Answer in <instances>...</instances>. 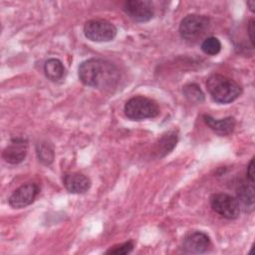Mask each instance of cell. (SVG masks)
<instances>
[{
    "mask_svg": "<svg viewBox=\"0 0 255 255\" xmlns=\"http://www.w3.org/2000/svg\"><path fill=\"white\" fill-rule=\"evenodd\" d=\"M80 81L97 89H112L120 80L118 68L110 61L103 59H88L82 62L78 69Z\"/></svg>",
    "mask_w": 255,
    "mask_h": 255,
    "instance_id": "obj_1",
    "label": "cell"
},
{
    "mask_svg": "<svg viewBox=\"0 0 255 255\" xmlns=\"http://www.w3.org/2000/svg\"><path fill=\"white\" fill-rule=\"evenodd\" d=\"M206 87L212 99L219 104H228L235 101L242 93L240 86L232 79L220 74L211 75Z\"/></svg>",
    "mask_w": 255,
    "mask_h": 255,
    "instance_id": "obj_2",
    "label": "cell"
},
{
    "mask_svg": "<svg viewBox=\"0 0 255 255\" xmlns=\"http://www.w3.org/2000/svg\"><path fill=\"white\" fill-rule=\"evenodd\" d=\"M125 114L132 121L153 119L159 115V108L154 101L146 97L135 96L126 103Z\"/></svg>",
    "mask_w": 255,
    "mask_h": 255,
    "instance_id": "obj_3",
    "label": "cell"
},
{
    "mask_svg": "<svg viewBox=\"0 0 255 255\" xmlns=\"http://www.w3.org/2000/svg\"><path fill=\"white\" fill-rule=\"evenodd\" d=\"M210 20L203 15L189 14L185 16L179 25V34L186 41L200 39L209 29Z\"/></svg>",
    "mask_w": 255,
    "mask_h": 255,
    "instance_id": "obj_4",
    "label": "cell"
},
{
    "mask_svg": "<svg viewBox=\"0 0 255 255\" xmlns=\"http://www.w3.org/2000/svg\"><path fill=\"white\" fill-rule=\"evenodd\" d=\"M84 35L94 42H109L116 37L117 28L107 20L93 19L85 23Z\"/></svg>",
    "mask_w": 255,
    "mask_h": 255,
    "instance_id": "obj_5",
    "label": "cell"
},
{
    "mask_svg": "<svg viewBox=\"0 0 255 255\" xmlns=\"http://www.w3.org/2000/svg\"><path fill=\"white\" fill-rule=\"evenodd\" d=\"M212 209L227 219H235L240 213V204L236 198L227 193H214L210 196Z\"/></svg>",
    "mask_w": 255,
    "mask_h": 255,
    "instance_id": "obj_6",
    "label": "cell"
},
{
    "mask_svg": "<svg viewBox=\"0 0 255 255\" xmlns=\"http://www.w3.org/2000/svg\"><path fill=\"white\" fill-rule=\"evenodd\" d=\"M123 10L129 18L137 22H147L154 14L152 3L146 0L126 1L123 5Z\"/></svg>",
    "mask_w": 255,
    "mask_h": 255,
    "instance_id": "obj_7",
    "label": "cell"
},
{
    "mask_svg": "<svg viewBox=\"0 0 255 255\" xmlns=\"http://www.w3.org/2000/svg\"><path fill=\"white\" fill-rule=\"evenodd\" d=\"M39 193V187L36 183L29 182L18 187L9 197L8 203L12 208H24L30 205Z\"/></svg>",
    "mask_w": 255,
    "mask_h": 255,
    "instance_id": "obj_8",
    "label": "cell"
},
{
    "mask_svg": "<svg viewBox=\"0 0 255 255\" xmlns=\"http://www.w3.org/2000/svg\"><path fill=\"white\" fill-rule=\"evenodd\" d=\"M211 246L209 236L201 231H192L185 235L182 242V249L186 253H205Z\"/></svg>",
    "mask_w": 255,
    "mask_h": 255,
    "instance_id": "obj_9",
    "label": "cell"
},
{
    "mask_svg": "<svg viewBox=\"0 0 255 255\" xmlns=\"http://www.w3.org/2000/svg\"><path fill=\"white\" fill-rule=\"evenodd\" d=\"M28 150V141L23 137L12 138L10 143L3 149V158L12 164L20 163L26 156Z\"/></svg>",
    "mask_w": 255,
    "mask_h": 255,
    "instance_id": "obj_10",
    "label": "cell"
},
{
    "mask_svg": "<svg viewBox=\"0 0 255 255\" xmlns=\"http://www.w3.org/2000/svg\"><path fill=\"white\" fill-rule=\"evenodd\" d=\"M63 183L66 189L71 193H85L91 187V180L79 172H67L64 174Z\"/></svg>",
    "mask_w": 255,
    "mask_h": 255,
    "instance_id": "obj_11",
    "label": "cell"
},
{
    "mask_svg": "<svg viewBox=\"0 0 255 255\" xmlns=\"http://www.w3.org/2000/svg\"><path fill=\"white\" fill-rule=\"evenodd\" d=\"M206 125L217 134L227 135L231 133L235 128V120L232 117H227L221 120H215L212 117L205 115L203 116Z\"/></svg>",
    "mask_w": 255,
    "mask_h": 255,
    "instance_id": "obj_12",
    "label": "cell"
},
{
    "mask_svg": "<svg viewBox=\"0 0 255 255\" xmlns=\"http://www.w3.org/2000/svg\"><path fill=\"white\" fill-rule=\"evenodd\" d=\"M237 194V201L239 204L244 205L245 207H253L255 201V188L254 182L249 181L243 182L239 185L236 191Z\"/></svg>",
    "mask_w": 255,
    "mask_h": 255,
    "instance_id": "obj_13",
    "label": "cell"
},
{
    "mask_svg": "<svg viewBox=\"0 0 255 255\" xmlns=\"http://www.w3.org/2000/svg\"><path fill=\"white\" fill-rule=\"evenodd\" d=\"M44 72L49 80L56 82L64 77L65 67L59 59L52 58L46 61L44 65Z\"/></svg>",
    "mask_w": 255,
    "mask_h": 255,
    "instance_id": "obj_14",
    "label": "cell"
},
{
    "mask_svg": "<svg viewBox=\"0 0 255 255\" xmlns=\"http://www.w3.org/2000/svg\"><path fill=\"white\" fill-rule=\"evenodd\" d=\"M37 150V155L39 160L43 163V164H50L52 163L53 159H54V147L53 144L49 141H41L37 144L36 147Z\"/></svg>",
    "mask_w": 255,
    "mask_h": 255,
    "instance_id": "obj_15",
    "label": "cell"
},
{
    "mask_svg": "<svg viewBox=\"0 0 255 255\" xmlns=\"http://www.w3.org/2000/svg\"><path fill=\"white\" fill-rule=\"evenodd\" d=\"M182 92L184 97L191 103H201L204 100V94L200 90L199 86L194 83L185 85Z\"/></svg>",
    "mask_w": 255,
    "mask_h": 255,
    "instance_id": "obj_16",
    "label": "cell"
},
{
    "mask_svg": "<svg viewBox=\"0 0 255 255\" xmlns=\"http://www.w3.org/2000/svg\"><path fill=\"white\" fill-rule=\"evenodd\" d=\"M201 50L206 55H217L221 50V43L215 37H208L201 43Z\"/></svg>",
    "mask_w": 255,
    "mask_h": 255,
    "instance_id": "obj_17",
    "label": "cell"
},
{
    "mask_svg": "<svg viewBox=\"0 0 255 255\" xmlns=\"http://www.w3.org/2000/svg\"><path fill=\"white\" fill-rule=\"evenodd\" d=\"M176 144V135L174 133H168L166 135H164L160 140H159V148H161L158 152L162 153V155H165L166 153H168L173 146ZM158 148V149H159ZM157 149V150H158Z\"/></svg>",
    "mask_w": 255,
    "mask_h": 255,
    "instance_id": "obj_18",
    "label": "cell"
},
{
    "mask_svg": "<svg viewBox=\"0 0 255 255\" xmlns=\"http://www.w3.org/2000/svg\"><path fill=\"white\" fill-rule=\"evenodd\" d=\"M133 249V243L131 241H128L119 245H115L111 247L108 251H106V254H117V255H126L132 251Z\"/></svg>",
    "mask_w": 255,
    "mask_h": 255,
    "instance_id": "obj_19",
    "label": "cell"
},
{
    "mask_svg": "<svg viewBox=\"0 0 255 255\" xmlns=\"http://www.w3.org/2000/svg\"><path fill=\"white\" fill-rule=\"evenodd\" d=\"M247 31H248V35H249V39H250V42L252 44V46L254 47L255 45V42H254V31H255V24H254V19H251L249 21V24H248V28H247Z\"/></svg>",
    "mask_w": 255,
    "mask_h": 255,
    "instance_id": "obj_20",
    "label": "cell"
},
{
    "mask_svg": "<svg viewBox=\"0 0 255 255\" xmlns=\"http://www.w3.org/2000/svg\"><path fill=\"white\" fill-rule=\"evenodd\" d=\"M246 174H247L248 180L254 182V158L251 159V161H250V163H249V165L247 167Z\"/></svg>",
    "mask_w": 255,
    "mask_h": 255,
    "instance_id": "obj_21",
    "label": "cell"
},
{
    "mask_svg": "<svg viewBox=\"0 0 255 255\" xmlns=\"http://www.w3.org/2000/svg\"><path fill=\"white\" fill-rule=\"evenodd\" d=\"M247 6L249 7L251 12H254V8H255V1L254 0H250L247 2Z\"/></svg>",
    "mask_w": 255,
    "mask_h": 255,
    "instance_id": "obj_22",
    "label": "cell"
}]
</instances>
